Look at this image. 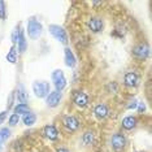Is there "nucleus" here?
<instances>
[{"mask_svg":"<svg viewBox=\"0 0 152 152\" xmlns=\"http://www.w3.org/2000/svg\"><path fill=\"white\" fill-rule=\"evenodd\" d=\"M135 125H137V118L135 117H133V116H127V117H125V118L122 120V126L125 127V129H127V130L135 127Z\"/></svg>","mask_w":152,"mask_h":152,"instance_id":"12","label":"nucleus"},{"mask_svg":"<svg viewBox=\"0 0 152 152\" xmlns=\"http://www.w3.org/2000/svg\"><path fill=\"white\" fill-rule=\"evenodd\" d=\"M17 98H18V100L22 103V104H26L27 102V95H26V91L25 88H23V86L21 85L18 88V92H17Z\"/></svg>","mask_w":152,"mask_h":152,"instance_id":"19","label":"nucleus"},{"mask_svg":"<svg viewBox=\"0 0 152 152\" xmlns=\"http://www.w3.org/2000/svg\"><path fill=\"white\" fill-rule=\"evenodd\" d=\"M75 63H77V61H75V57H74L73 52H72V50L70 48H65V64H66L69 68H73Z\"/></svg>","mask_w":152,"mask_h":152,"instance_id":"10","label":"nucleus"},{"mask_svg":"<svg viewBox=\"0 0 152 152\" xmlns=\"http://www.w3.org/2000/svg\"><path fill=\"white\" fill-rule=\"evenodd\" d=\"M42 29H43L42 23L39 21H37V20H30L27 22V34H29V37L31 39L39 38L40 34H42Z\"/></svg>","mask_w":152,"mask_h":152,"instance_id":"1","label":"nucleus"},{"mask_svg":"<svg viewBox=\"0 0 152 152\" xmlns=\"http://www.w3.org/2000/svg\"><path fill=\"white\" fill-rule=\"evenodd\" d=\"M44 134H46V137L48 138V139H51V140L57 139V137H58V133H57L56 127L52 126V125H48V126L44 127Z\"/></svg>","mask_w":152,"mask_h":152,"instance_id":"11","label":"nucleus"},{"mask_svg":"<svg viewBox=\"0 0 152 152\" xmlns=\"http://www.w3.org/2000/svg\"><path fill=\"white\" fill-rule=\"evenodd\" d=\"M17 42H18V51L21 53H23L26 51V40H25V37H23V31H20Z\"/></svg>","mask_w":152,"mask_h":152,"instance_id":"17","label":"nucleus"},{"mask_svg":"<svg viewBox=\"0 0 152 152\" xmlns=\"http://www.w3.org/2000/svg\"><path fill=\"white\" fill-rule=\"evenodd\" d=\"M108 115V108L104 105V104H99L96 105L95 108V116L98 117V118H104Z\"/></svg>","mask_w":152,"mask_h":152,"instance_id":"15","label":"nucleus"},{"mask_svg":"<svg viewBox=\"0 0 152 152\" xmlns=\"http://www.w3.org/2000/svg\"><path fill=\"white\" fill-rule=\"evenodd\" d=\"M0 18H5V4L0 0Z\"/></svg>","mask_w":152,"mask_h":152,"instance_id":"24","label":"nucleus"},{"mask_svg":"<svg viewBox=\"0 0 152 152\" xmlns=\"http://www.w3.org/2000/svg\"><path fill=\"white\" fill-rule=\"evenodd\" d=\"M5 118H7V112L4 110V112L0 113V124H3V121H4Z\"/></svg>","mask_w":152,"mask_h":152,"instance_id":"28","label":"nucleus"},{"mask_svg":"<svg viewBox=\"0 0 152 152\" xmlns=\"http://www.w3.org/2000/svg\"><path fill=\"white\" fill-rule=\"evenodd\" d=\"M60 100H61V94L58 91L50 92V94L47 95V105L48 107H57Z\"/></svg>","mask_w":152,"mask_h":152,"instance_id":"6","label":"nucleus"},{"mask_svg":"<svg viewBox=\"0 0 152 152\" xmlns=\"http://www.w3.org/2000/svg\"><path fill=\"white\" fill-rule=\"evenodd\" d=\"M125 144H126V139L122 134H115L112 137V146L115 150H121V148L125 147Z\"/></svg>","mask_w":152,"mask_h":152,"instance_id":"5","label":"nucleus"},{"mask_svg":"<svg viewBox=\"0 0 152 152\" xmlns=\"http://www.w3.org/2000/svg\"><path fill=\"white\" fill-rule=\"evenodd\" d=\"M144 110H146V105L143 104V103H139V107H138V112H144Z\"/></svg>","mask_w":152,"mask_h":152,"instance_id":"27","label":"nucleus"},{"mask_svg":"<svg viewBox=\"0 0 152 152\" xmlns=\"http://www.w3.org/2000/svg\"><path fill=\"white\" fill-rule=\"evenodd\" d=\"M18 121H20V116L18 115H16V113H13V115L9 117V125L11 126H15L18 124Z\"/></svg>","mask_w":152,"mask_h":152,"instance_id":"23","label":"nucleus"},{"mask_svg":"<svg viewBox=\"0 0 152 152\" xmlns=\"http://www.w3.org/2000/svg\"><path fill=\"white\" fill-rule=\"evenodd\" d=\"M64 124H65V126H66L69 130H77V129H78V125H79V124H78V120L75 118V117H73V116L65 117Z\"/></svg>","mask_w":152,"mask_h":152,"instance_id":"8","label":"nucleus"},{"mask_svg":"<svg viewBox=\"0 0 152 152\" xmlns=\"http://www.w3.org/2000/svg\"><path fill=\"white\" fill-rule=\"evenodd\" d=\"M35 121H37V116L34 115V113H31V112L26 113V115L23 116V124H25L26 126L34 125V124H35Z\"/></svg>","mask_w":152,"mask_h":152,"instance_id":"16","label":"nucleus"},{"mask_svg":"<svg viewBox=\"0 0 152 152\" xmlns=\"http://www.w3.org/2000/svg\"><path fill=\"white\" fill-rule=\"evenodd\" d=\"M33 91L37 98H46L50 94V83L48 82H34Z\"/></svg>","mask_w":152,"mask_h":152,"instance_id":"2","label":"nucleus"},{"mask_svg":"<svg viewBox=\"0 0 152 152\" xmlns=\"http://www.w3.org/2000/svg\"><path fill=\"white\" fill-rule=\"evenodd\" d=\"M30 112V109H29V105L27 104H22V103H20L18 105H16V108H15V113L16 115H26V113H29Z\"/></svg>","mask_w":152,"mask_h":152,"instance_id":"18","label":"nucleus"},{"mask_svg":"<svg viewBox=\"0 0 152 152\" xmlns=\"http://www.w3.org/2000/svg\"><path fill=\"white\" fill-rule=\"evenodd\" d=\"M74 103L78 107H86L88 103V96L85 94V92H78L74 98Z\"/></svg>","mask_w":152,"mask_h":152,"instance_id":"9","label":"nucleus"},{"mask_svg":"<svg viewBox=\"0 0 152 152\" xmlns=\"http://www.w3.org/2000/svg\"><path fill=\"white\" fill-rule=\"evenodd\" d=\"M134 55L140 58H146L150 55V47L147 44H139L134 48Z\"/></svg>","mask_w":152,"mask_h":152,"instance_id":"7","label":"nucleus"},{"mask_svg":"<svg viewBox=\"0 0 152 152\" xmlns=\"http://www.w3.org/2000/svg\"><path fill=\"white\" fill-rule=\"evenodd\" d=\"M52 81H53L55 87H56V91H61L66 86V79H65L63 70H58V69L52 73Z\"/></svg>","mask_w":152,"mask_h":152,"instance_id":"4","label":"nucleus"},{"mask_svg":"<svg viewBox=\"0 0 152 152\" xmlns=\"http://www.w3.org/2000/svg\"><path fill=\"white\" fill-rule=\"evenodd\" d=\"M13 96H15V92H12L11 96H9V100H8V109H11L12 108V104H13Z\"/></svg>","mask_w":152,"mask_h":152,"instance_id":"26","label":"nucleus"},{"mask_svg":"<svg viewBox=\"0 0 152 152\" xmlns=\"http://www.w3.org/2000/svg\"><path fill=\"white\" fill-rule=\"evenodd\" d=\"M57 152H69V151L66 150V148H58Z\"/></svg>","mask_w":152,"mask_h":152,"instance_id":"30","label":"nucleus"},{"mask_svg":"<svg viewBox=\"0 0 152 152\" xmlns=\"http://www.w3.org/2000/svg\"><path fill=\"white\" fill-rule=\"evenodd\" d=\"M18 34H20L18 30H15V31H13V34H12V42L13 43H17V40H18Z\"/></svg>","mask_w":152,"mask_h":152,"instance_id":"25","label":"nucleus"},{"mask_svg":"<svg viewBox=\"0 0 152 152\" xmlns=\"http://www.w3.org/2000/svg\"><path fill=\"white\" fill-rule=\"evenodd\" d=\"M125 83L127 86H130V87H133V86H137L138 85V75L135 73H133V72L127 73L125 75Z\"/></svg>","mask_w":152,"mask_h":152,"instance_id":"14","label":"nucleus"},{"mask_svg":"<svg viewBox=\"0 0 152 152\" xmlns=\"http://www.w3.org/2000/svg\"><path fill=\"white\" fill-rule=\"evenodd\" d=\"M88 26L94 33H98V31H100V30L103 29V22L100 21L99 18H91L90 20V22H88Z\"/></svg>","mask_w":152,"mask_h":152,"instance_id":"13","label":"nucleus"},{"mask_svg":"<svg viewBox=\"0 0 152 152\" xmlns=\"http://www.w3.org/2000/svg\"><path fill=\"white\" fill-rule=\"evenodd\" d=\"M9 137H11V131H9V129L8 127H3V129L0 130V144H1L3 142H5Z\"/></svg>","mask_w":152,"mask_h":152,"instance_id":"20","label":"nucleus"},{"mask_svg":"<svg viewBox=\"0 0 152 152\" xmlns=\"http://www.w3.org/2000/svg\"><path fill=\"white\" fill-rule=\"evenodd\" d=\"M83 142H85L86 146H90V144H92V142H94V134H92V133H85Z\"/></svg>","mask_w":152,"mask_h":152,"instance_id":"22","label":"nucleus"},{"mask_svg":"<svg viewBox=\"0 0 152 152\" xmlns=\"http://www.w3.org/2000/svg\"><path fill=\"white\" fill-rule=\"evenodd\" d=\"M7 60L9 61V63H12V64H15L16 61H17V56H16V48L15 46H13L11 48V51L8 52V55H7Z\"/></svg>","mask_w":152,"mask_h":152,"instance_id":"21","label":"nucleus"},{"mask_svg":"<svg viewBox=\"0 0 152 152\" xmlns=\"http://www.w3.org/2000/svg\"><path fill=\"white\" fill-rule=\"evenodd\" d=\"M137 104H138V103H135V102H134L133 104H130V105H129V108H130V109H134V108H137Z\"/></svg>","mask_w":152,"mask_h":152,"instance_id":"29","label":"nucleus"},{"mask_svg":"<svg viewBox=\"0 0 152 152\" xmlns=\"http://www.w3.org/2000/svg\"><path fill=\"white\" fill-rule=\"evenodd\" d=\"M50 33L56 38L58 42H61L63 44H66L68 43V35L65 33V30L63 29L61 26L58 25H51L50 26Z\"/></svg>","mask_w":152,"mask_h":152,"instance_id":"3","label":"nucleus"}]
</instances>
